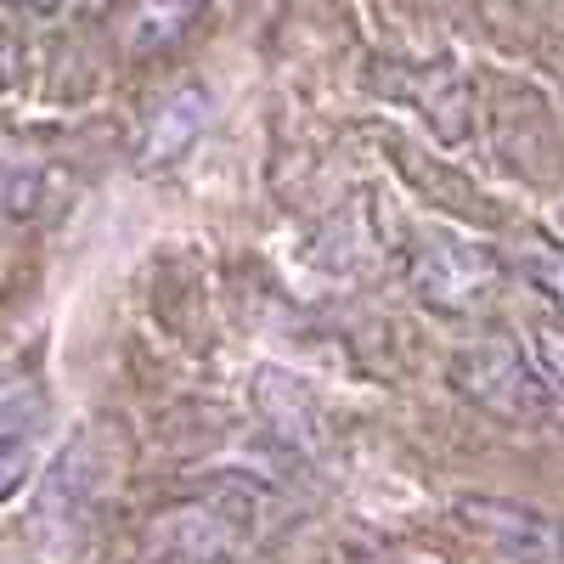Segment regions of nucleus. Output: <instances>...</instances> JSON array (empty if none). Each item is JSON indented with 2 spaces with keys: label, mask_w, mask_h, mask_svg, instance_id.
Returning <instances> with one entry per match:
<instances>
[{
  "label": "nucleus",
  "mask_w": 564,
  "mask_h": 564,
  "mask_svg": "<svg viewBox=\"0 0 564 564\" xmlns=\"http://www.w3.org/2000/svg\"><path fill=\"white\" fill-rule=\"evenodd\" d=\"M29 475V441L23 435H0V497Z\"/></svg>",
  "instance_id": "9d476101"
},
{
  "label": "nucleus",
  "mask_w": 564,
  "mask_h": 564,
  "mask_svg": "<svg viewBox=\"0 0 564 564\" xmlns=\"http://www.w3.org/2000/svg\"><path fill=\"white\" fill-rule=\"evenodd\" d=\"M204 18V0H119L108 12V34L124 57H159L175 40H186Z\"/></svg>",
  "instance_id": "39448f33"
},
{
  "label": "nucleus",
  "mask_w": 564,
  "mask_h": 564,
  "mask_svg": "<svg viewBox=\"0 0 564 564\" xmlns=\"http://www.w3.org/2000/svg\"><path fill=\"white\" fill-rule=\"evenodd\" d=\"M254 401H260V412L276 423L282 441L322 446V406L311 401V390H305L300 379H289V372H276V367H260V372H254Z\"/></svg>",
  "instance_id": "0eeeda50"
},
{
  "label": "nucleus",
  "mask_w": 564,
  "mask_h": 564,
  "mask_svg": "<svg viewBox=\"0 0 564 564\" xmlns=\"http://www.w3.org/2000/svg\"><path fill=\"white\" fill-rule=\"evenodd\" d=\"M18 7H23V12H57L63 0H18Z\"/></svg>",
  "instance_id": "9b49d317"
},
{
  "label": "nucleus",
  "mask_w": 564,
  "mask_h": 564,
  "mask_svg": "<svg viewBox=\"0 0 564 564\" xmlns=\"http://www.w3.org/2000/svg\"><path fill=\"white\" fill-rule=\"evenodd\" d=\"M249 536H254V497L220 486L159 508L141 542H148L153 564H226L231 553L249 547Z\"/></svg>",
  "instance_id": "f257e3e1"
},
{
  "label": "nucleus",
  "mask_w": 564,
  "mask_h": 564,
  "mask_svg": "<svg viewBox=\"0 0 564 564\" xmlns=\"http://www.w3.org/2000/svg\"><path fill=\"white\" fill-rule=\"evenodd\" d=\"M502 254L480 238H457V231H435V238H423L406 260V282H412V294L441 311V316H468V311H480L497 300L502 289Z\"/></svg>",
  "instance_id": "7ed1b4c3"
},
{
  "label": "nucleus",
  "mask_w": 564,
  "mask_h": 564,
  "mask_svg": "<svg viewBox=\"0 0 564 564\" xmlns=\"http://www.w3.org/2000/svg\"><path fill=\"white\" fill-rule=\"evenodd\" d=\"M457 525L502 564H564V520L520 497H457Z\"/></svg>",
  "instance_id": "20e7f679"
},
{
  "label": "nucleus",
  "mask_w": 564,
  "mask_h": 564,
  "mask_svg": "<svg viewBox=\"0 0 564 564\" xmlns=\"http://www.w3.org/2000/svg\"><path fill=\"white\" fill-rule=\"evenodd\" d=\"M446 384L463 401H475L480 412L508 417V423H536L553 412V384L542 379V367L502 334L480 339V345H463L446 367Z\"/></svg>",
  "instance_id": "f03ea898"
},
{
  "label": "nucleus",
  "mask_w": 564,
  "mask_h": 564,
  "mask_svg": "<svg viewBox=\"0 0 564 564\" xmlns=\"http://www.w3.org/2000/svg\"><path fill=\"white\" fill-rule=\"evenodd\" d=\"M525 282L547 300V305H558L564 311V243H547V249H536L531 260H525Z\"/></svg>",
  "instance_id": "1a4fd4ad"
},
{
  "label": "nucleus",
  "mask_w": 564,
  "mask_h": 564,
  "mask_svg": "<svg viewBox=\"0 0 564 564\" xmlns=\"http://www.w3.org/2000/svg\"><path fill=\"white\" fill-rule=\"evenodd\" d=\"M204 124H209V97H204V90H198V85L175 90V97L153 113L148 135H141V148H135L141 170H164V164H175V159L198 141Z\"/></svg>",
  "instance_id": "423d86ee"
},
{
  "label": "nucleus",
  "mask_w": 564,
  "mask_h": 564,
  "mask_svg": "<svg viewBox=\"0 0 564 564\" xmlns=\"http://www.w3.org/2000/svg\"><path fill=\"white\" fill-rule=\"evenodd\" d=\"M412 102L423 108V119L435 124L441 141H463L468 135V85L452 63L435 68H412Z\"/></svg>",
  "instance_id": "6e6552de"
}]
</instances>
